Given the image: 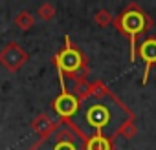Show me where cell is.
Returning <instances> with one entry per match:
<instances>
[{
	"mask_svg": "<svg viewBox=\"0 0 156 150\" xmlns=\"http://www.w3.org/2000/svg\"><path fill=\"white\" fill-rule=\"evenodd\" d=\"M134 117V112L121 103V99H118L103 83L96 81L90 84L88 94L79 99V108L66 123L87 139L101 135L114 143L118 135H123L125 126L132 123Z\"/></svg>",
	"mask_w": 156,
	"mask_h": 150,
	"instance_id": "1",
	"label": "cell"
},
{
	"mask_svg": "<svg viewBox=\"0 0 156 150\" xmlns=\"http://www.w3.org/2000/svg\"><path fill=\"white\" fill-rule=\"evenodd\" d=\"M88 139L77 132L70 123L59 121L51 132L42 135L30 150H88Z\"/></svg>",
	"mask_w": 156,
	"mask_h": 150,
	"instance_id": "2",
	"label": "cell"
},
{
	"mask_svg": "<svg viewBox=\"0 0 156 150\" xmlns=\"http://www.w3.org/2000/svg\"><path fill=\"white\" fill-rule=\"evenodd\" d=\"M116 28L129 39L130 42V60H136V49H138V37L145 31L151 29L152 19L138 6V4H129L119 17L114 20Z\"/></svg>",
	"mask_w": 156,
	"mask_h": 150,
	"instance_id": "3",
	"label": "cell"
},
{
	"mask_svg": "<svg viewBox=\"0 0 156 150\" xmlns=\"http://www.w3.org/2000/svg\"><path fill=\"white\" fill-rule=\"evenodd\" d=\"M55 66H57V71H59V81H61V88L62 90H68L66 84H64L66 75L72 77L73 81H83L87 71H88V64H87L85 55L81 53V49L77 46L72 44L68 35L64 37L62 49L55 55Z\"/></svg>",
	"mask_w": 156,
	"mask_h": 150,
	"instance_id": "4",
	"label": "cell"
},
{
	"mask_svg": "<svg viewBox=\"0 0 156 150\" xmlns=\"http://www.w3.org/2000/svg\"><path fill=\"white\" fill-rule=\"evenodd\" d=\"M79 108V99H77L72 92L62 90L61 95L53 101V110L57 112V115L61 117V121H70L73 117V114Z\"/></svg>",
	"mask_w": 156,
	"mask_h": 150,
	"instance_id": "5",
	"label": "cell"
},
{
	"mask_svg": "<svg viewBox=\"0 0 156 150\" xmlns=\"http://www.w3.org/2000/svg\"><path fill=\"white\" fill-rule=\"evenodd\" d=\"M26 59H28L26 51L15 42H9L2 51H0V62H2L8 70H11V71H17L26 62Z\"/></svg>",
	"mask_w": 156,
	"mask_h": 150,
	"instance_id": "6",
	"label": "cell"
},
{
	"mask_svg": "<svg viewBox=\"0 0 156 150\" xmlns=\"http://www.w3.org/2000/svg\"><path fill=\"white\" fill-rule=\"evenodd\" d=\"M136 55H140V59H141V60H143V64H145V73H143L141 84H147V79H149L151 68L156 64V39H154V37H151V39L141 40V42L138 44Z\"/></svg>",
	"mask_w": 156,
	"mask_h": 150,
	"instance_id": "7",
	"label": "cell"
},
{
	"mask_svg": "<svg viewBox=\"0 0 156 150\" xmlns=\"http://www.w3.org/2000/svg\"><path fill=\"white\" fill-rule=\"evenodd\" d=\"M55 124H57V123H53V121L44 114V115H39V117L33 121V130H35L37 134H41V137H42V135H46L48 132H51Z\"/></svg>",
	"mask_w": 156,
	"mask_h": 150,
	"instance_id": "8",
	"label": "cell"
},
{
	"mask_svg": "<svg viewBox=\"0 0 156 150\" xmlns=\"http://www.w3.org/2000/svg\"><path fill=\"white\" fill-rule=\"evenodd\" d=\"M114 143L101 137V135H94V137H88V143H87V148L88 150H112Z\"/></svg>",
	"mask_w": 156,
	"mask_h": 150,
	"instance_id": "9",
	"label": "cell"
},
{
	"mask_svg": "<svg viewBox=\"0 0 156 150\" xmlns=\"http://www.w3.org/2000/svg\"><path fill=\"white\" fill-rule=\"evenodd\" d=\"M15 24H17L20 29H30V28L33 26V17H31L28 11H22V13H19V17L15 19Z\"/></svg>",
	"mask_w": 156,
	"mask_h": 150,
	"instance_id": "10",
	"label": "cell"
},
{
	"mask_svg": "<svg viewBox=\"0 0 156 150\" xmlns=\"http://www.w3.org/2000/svg\"><path fill=\"white\" fill-rule=\"evenodd\" d=\"M39 15H41V19L50 20V19L55 15V11H53V8H51L50 4H44V6H41V8H39Z\"/></svg>",
	"mask_w": 156,
	"mask_h": 150,
	"instance_id": "11",
	"label": "cell"
},
{
	"mask_svg": "<svg viewBox=\"0 0 156 150\" xmlns=\"http://www.w3.org/2000/svg\"><path fill=\"white\" fill-rule=\"evenodd\" d=\"M108 20H110L108 11H99V13L96 15V22H98L99 26H107V24H108Z\"/></svg>",
	"mask_w": 156,
	"mask_h": 150,
	"instance_id": "12",
	"label": "cell"
}]
</instances>
